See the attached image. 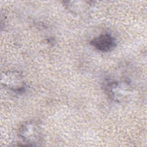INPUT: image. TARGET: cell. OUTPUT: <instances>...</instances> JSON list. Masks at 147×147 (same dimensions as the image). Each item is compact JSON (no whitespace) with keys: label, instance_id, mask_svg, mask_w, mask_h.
I'll return each instance as SVG.
<instances>
[{"label":"cell","instance_id":"6da1fadb","mask_svg":"<svg viewBox=\"0 0 147 147\" xmlns=\"http://www.w3.org/2000/svg\"><path fill=\"white\" fill-rule=\"evenodd\" d=\"M103 87L109 97L118 102L124 100L131 91L129 82L122 78H108L105 80Z\"/></svg>","mask_w":147,"mask_h":147},{"label":"cell","instance_id":"7a4b0ae2","mask_svg":"<svg viewBox=\"0 0 147 147\" xmlns=\"http://www.w3.org/2000/svg\"><path fill=\"white\" fill-rule=\"evenodd\" d=\"M18 136L26 145H37L42 141L41 127L35 121H28L22 124Z\"/></svg>","mask_w":147,"mask_h":147},{"label":"cell","instance_id":"3957f363","mask_svg":"<svg viewBox=\"0 0 147 147\" xmlns=\"http://www.w3.org/2000/svg\"><path fill=\"white\" fill-rule=\"evenodd\" d=\"M2 83L9 90L16 93H22L25 90V84L22 75L18 72L8 71L2 76Z\"/></svg>","mask_w":147,"mask_h":147},{"label":"cell","instance_id":"277c9868","mask_svg":"<svg viewBox=\"0 0 147 147\" xmlns=\"http://www.w3.org/2000/svg\"><path fill=\"white\" fill-rule=\"evenodd\" d=\"M91 44L97 50L107 52L113 50L117 45L115 38L110 33L100 34L91 41Z\"/></svg>","mask_w":147,"mask_h":147}]
</instances>
